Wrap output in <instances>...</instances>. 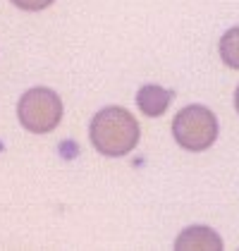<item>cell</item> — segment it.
I'll list each match as a JSON object with an SVG mask.
<instances>
[{"label": "cell", "mask_w": 239, "mask_h": 251, "mask_svg": "<svg viewBox=\"0 0 239 251\" xmlns=\"http://www.w3.org/2000/svg\"><path fill=\"white\" fill-rule=\"evenodd\" d=\"M170 100H172V91H167L163 86H156V84L141 86L139 94H137V105H139L141 113L148 117H160L167 110Z\"/></svg>", "instance_id": "cell-5"}, {"label": "cell", "mask_w": 239, "mask_h": 251, "mask_svg": "<svg viewBox=\"0 0 239 251\" xmlns=\"http://www.w3.org/2000/svg\"><path fill=\"white\" fill-rule=\"evenodd\" d=\"M17 115H20L24 129H29L34 134H48L62 120V100L53 89L36 86V89H29L20 98Z\"/></svg>", "instance_id": "cell-3"}, {"label": "cell", "mask_w": 239, "mask_h": 251, "mask_svg": "<svg viewBox=\"0 0 239 251\" xmlns=\"http://www.w3.org/2000/svg\"><path fill=\"white\" fill-rule=\"evenodd\" d=\"M220 58L227 67L239 70V26L225 31V36L220 39Z\"/></svg>", "instance_id": "cell-6"}, {"label": "cell", "mask_w": 239, "mask_h": 251, "mask_svg": "<svg viewBox=\"0 0 239 251\" xmlns=\"http://www.w3.org/2000/svg\"><path fill=\"white\" fill-rule=\"evenodd\" d=\"M139 122L129 110L110 105L91 120V141L96 151L110 158L127 155L139 144Z\"/></svg>", "instance_id": "cell-1"}, {"label": "cell", "mask_w": 239, "mask_h": 251, "mask_svg": "<svg viewBox=\"0 0 239 251\" xmlns=\"http://www.w3.org/2000/svg\"><path fill=\"white\" fill-rule=\"evenodd\" d=\"M175 249L179 251H191V249H203V251H220L222 249V239H220L211 227H187V230L175 239Z\"/></svg>", "instance_id": "cell-4"}, {"label": "cell", "mask_w": 239, "mask_h": 251, "mask_svg": "<svg viewBox=\"0 0 239 251\" xmlns=\"http://www.w3.org/2000/svg\"><path fill=\"white\" fill-rule=\"evenodd\" d=\"M235 108H237V113H239V86H237V94H235Z\"/></svg>", "instance_id": "cell-8"}, {"label": "cell", "mask_w": 239, "mask_h": 251, "mask_svg": "<svg viewBox=\"0 0 239 251\" xmlns=\"http://www.w3.org/2000/svg\"><path fill=\"white\" fill-rule=\"evenodd\" d=\"M17 7L22 10H29V12H36V10H43V7H48L53 0H12Z\"/></svg>", "instance_id": "cell-7"}, {"label": "cell", "mask_w": 239, "mask_h": 251, "mask_svg": "<svg viewBox=\"0 0 239 251\" xmlns=\"http://www.w3.org/2000/svg\"><path fill=\"white\" fill-rule=\"evenodd\" d=\"M172 134L187 151H206L218 139V117L206 105H187L172 120Z\"/></svg>", "instance_id": "cell-2"}]
</instances>
